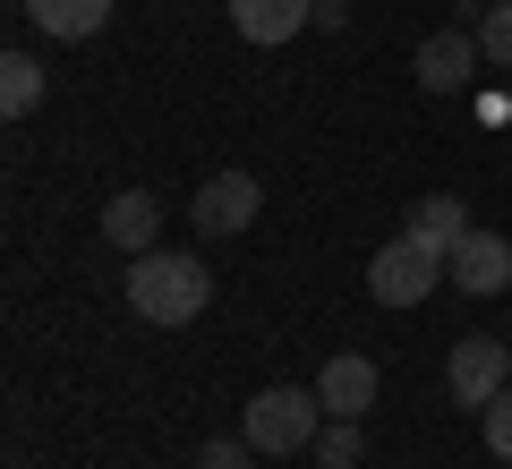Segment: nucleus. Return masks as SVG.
I'll list each match as a JSON object with an SVG mask.
<instances>
[{
  "mask_svg": "<svg viewBox=\"0 0 512 469\" xmlns=\"http://www.w3.org/2000/svg\"><path fill=\"white\" fill-rule=\"evenodd\" d=\"M205 299H214V282H205L197 256H171V248H146L137 265H128V307L146 316V325H197Z\"/></svg>",
  "mask_w": 512,
  "mask_h": 469,
  "instance_id": "f257e3e1",
  "label": "nucleus"
},
{
  "mask_svg": "<svg viewBox=\"0 0 512 469\" xmlns=\"http://www.w3.org/2000/svg\"><path fill=\"white\" fill-rule=\"evenodd\" d=\"M436 282H453V256H444V248H427L419 231L384 239V248H376V265H367V290H376L384 307H419Z\"/></svg>",
  "mask_w": 512,
  "mask_h": 469,
  "instance_id": "f03ea898",
  "label": "nucleus"
},
{
  "mask_svg": "<svg viewBox=\"0 0 512 469\" xmlns=\"http://www.w3.org/2000/svg\"><path fill=\"white\" fill-rule=\"evenodd\" d=\"M239 435H248L256 452H308L316 435H325V401L299 393V384H274V393L248 401V427Z\"/></svg>",
  "mask_w": 512,
  "mask_h": 469,
  "instance_id": "7ed1b4c3",
  "label": "nucleus"
},
{
  "mask_svg": "<svg viewBox=\"0 0 512 469\" xmlns=\"http://www.w3.org/2000/svg\"><path fill=\"white\" fill-rule=\"evenodd\" d=\"M444 376H453V401H461V410H487V401L512 384V342H478V333H461Z\"/></svg>",
  "mask_w": 512,
  "mask_h": 469,
  "instance_id": "20e7f679",
  "label": "nucleus"
},
{
  "mask_svg": "<svg viewBox=\"0 0 512 469\" xmlns=\"http://www.w3.org/2000/svg\"><path fill=\"white\" fill-rule=\"evenodd\" d=\"M256 205H265V197H256L248 171H214V180L197 188V205H188V222H197L205 239H239L256 222Z\"/></svg>",
  "mask_w": 512,
  "mask_h": 469,
  "instance_id": "39448f33",
  "label": "nucleus"
},
{
  "mask_svg": "<svg viewBox=\"0 0 512 469\" xmlns=\"http://www.w3.org/2000/svg\"><path fill=\"white\" fill-rule=\"evenodd\" d=\"M478 60H487V52H478V35H461V26H436V35L419 43V86H427V94H461Z\"/></svg>",
  "mask_w": 512,
  "mask_h": 469,
  "instance_id": "423d86ee",
  "label": "nucleus"
},
{
  "mask_svg": "<svg viewBox=\"0 0 512 469\" xmlns=\"http://www.w3.org/2000/svg\"><path fill=\"white\" fill-rule=\"evenodd\" d=\"M316 401H325V418H367V410H376V367H367L359 350L325 359V376H316Z\"/></svg>",
  "mask_w": 512,
  "mask_h": 469,
  "instance_id": "0eeeda50",
  "label": "nucleus"
},
{
  "mask_svg": "<svg viewBox=\"0 0 512 469\" xmlns=\"http://www.w3.org/2000/svg\"><path fill=\"white\" fill-rule=\"evenodd\" d=\"M453 282L470 290V299H495V290L512 282V239H495V231H470L453 248Z\"/></svg>",
  "mask_w": 512,
  "mask_h": 469,
  "instance_id": "6e6552de",
  "label": "nucleus"
},
{
  "mask_svg": "<svg viewBox=\"0 0 512 469\" xmlns=\"http://www.w3.org/2000/svg\"><path fill=\"white\" fill-rule=\"evenodd\" d=\"M308 18H316V0H231V26L248 43H291Z\"/></svg>",
  "mask_w": 512,
  "mask_h": 469,
  "instance_id": "1a4fd4ad",
  "label": "nucleus"
},
{
  "mask_svg": "<svg viewBox=\"0 0 512 469\" xmlns=\"http://www.w3.org/2000/svg\"><path fill=\"white\" fill-rule=\"evenodd\" d=\"M154 231H163V205H154L146 188H128L120 205H103V239H111V248L146 256V248H154Z\"/></svg>",
  "mask_w": 512,
  "mask_h": 469,
  "instance_id": "9d476101",
  "label": "nucleus"
},
{
  "mask_svg": "<svg viewBox=\"0 0 512 469\" xmlns=\"http://www.w3.org/2000/svg\"><path fill=\"white\" fill-rule=\"evenodd\" d=\"M26 18H35L52 43H86L94 26L111 18V0H26Z\"/></svg>",
  "mask_w": 512,
  "mask_h": 469,
  "instance_id": "9b49d317",
  "label": "nucleus"
},
{
  "mask_svg": "<svg viewBox=\"0 0 512 469\" xmlns=\"http://www.w3.org/2000/svg\"><path fill=\"white\" fill-rule=\"evenodd\" d=\"M410 231H419L427 248H444V256H453L461 239H470V205H461V197H419V214H410Z\"/></svg>",
  "mask_w": 512,
  "mask_h": 469,
  "instance_id": "f8f14e48",
  "label": "nucleus"
},
{
  "mask_svg": "<svg viewBox=\"0 0 512 469\" xmlns=\"http://www.w3.org/2000/svg\"><path fill=\"white\" fill-rule=\"evenodd\" d=\"M35 103H43V69H35L26 52H9V60H0V111H9V120H26Z\"/></svg>",
  "mask_w": 512,
  "mask_h": 469,
  "instance_id": "ddd939ff",
  "label": "nucleus"
},
{
  "mask_svg": "<svg viewBox=\"0 0 512 469\" xmlns=\"http://www.w3.org/2000/svg\"><path fill=\"white\" fill-rule=\"evenodd\" d=\"M478 52L495 69H512V0H487V18H478Z\"/></svg>",
  "mask_w": 512,
  "mask_h": 469,
  "instance_id": "4468645a",
  "label": "nucleus"
},
{
  "mask_svg": "<svg viewBox=\"0 0 512 469\" xmlns=\"http://www.w3.org/2000/svg\"><path fill=\"white\" fill-rule=\"evenodd\" d=\"M325 469H359V452H367V435H359V418H325Z\"/></svg>",
  "mask_w": 512,
  "mask_h": 469,
  "instance_id": "2eb2a0df",
  "label": "nucleus"
},
{
  "mask_svg": "<svg viewBox=\"0 0 512 469\" xmlns=\"http://www.w3.org/2000/svg\"><path fill=\"white\" fill-rule=\"evenodd\" d=\"M478 418H487V452H495V461H512V384H504Z\"/></svg>",
  "mask_w": 512,
  "mask_h": 469,
  "instance_id": "dca6fc26",
  "label": "nucleus"
},
{
  "mask_svg": "<svg viewBox=\"0 0 512 469\" xmlns=\"http://www.w3.org/2000/svg\"><path fill=\"white\" fill-rule=\"evenodd\" d=\"M197 469H256V444H248V435H222V444L197 452Z\"/></svg>",
  "mask_w": 512,
  "mask_h": 469,
  "instance_id": "f3484780",
  "label": "nucleus"
}]
</instances>
